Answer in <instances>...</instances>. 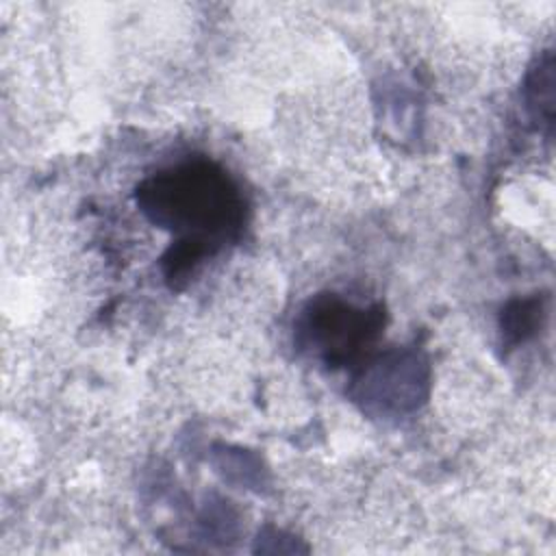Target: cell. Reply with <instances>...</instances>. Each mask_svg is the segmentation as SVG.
Listing matches in <instances>:
<instances>
[{
	"label": "cell",
	"instance_id": "cell-3",
	"mask_svg": "<svg viewBox=\"0 0 556 556\" xmlns=\"http://www.w3.org/2000/svg\"><path fill=\"white\" fill-rule=\"evenodd\" d=\"M363 400L380 410H408L417 404L426 384V367L415 354H393L378 361L363 378Z\"/></svg>",
	"mask_w": 556,
	"mask_h": 556
},
{
	"label": "cell",
	"instance_id": "cell-2",
	"mask_svg": "<svg viewBox=\"0 0 556 556\" xmlns=\"http://www.w3.org/2000/svg\"><path fill=\"white\" fill-rule=\"evenodd\" d=\"M380 311H361L337 298L317 300L304 313L308 343L332 365L345 363L367 345L380 328Z\"/></svg>",
	"mask_w": 556,
	"mask_h": 556
},
{
	"label": "cell",
	"instance_id": "cell-1",
	"mask_svg": "<svg viewBox=\"0 0 556 556\" xmlns=\"http://www.w3.org/2000/svg\"><path fill=\"white\" fill-rule=\"evenodd\" d=\"M137 202L156 226L215 250L243 226L245 204L237 185L208 161H187L159 172L139 187Z\"/></svg>",
	"mask_w": 556,
	"mask_h": 556
},
{
	"label": "cell",
	"instance_id": "cell-5",
	"mask_svg": "<svg viewBox=\"0 0 556 556\" xmlns=\"http://www.w3.org/2000/svg\"><path fill=\"white\" fill-rule=\"evenodd\" d=\"M526 100L528 106L534 111V115L552 126V113H554V65L552 54L547 52L543 59H539V65L530 72L528 85H526Z\"/></svg>",
	"mask_w": 556,
	"mask_h": 556
},
{
	"label": "cell",
	"instance_id": "cell-4",
	"mask_svg": "<svg viewBox=\"0 0 556 556\" xmlns=\"http://www.w3.org/2000/svg\"><path fill=\"white\" fill-rule=\"evenodd\" d=\"M543 319V300L530 298V300H515L504 308L502 315V332L508 343L517 345L532 337Z\"/></svg>",
	"mask_w": 556,
	"mask_h": 556
}]
</instances>
